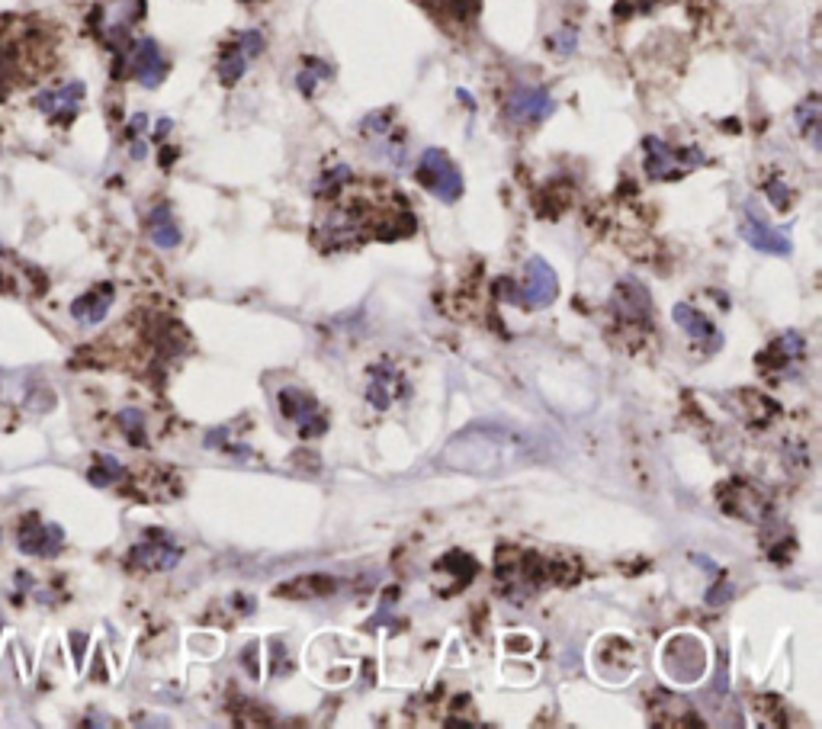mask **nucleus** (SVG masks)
<instances>
[{
  "label": "nucleus",
  "instance_id": "f257e3e1",
  "mask_svg": "<svg viewBox=\"0 0 822 729\" xmlns=\"http://www.w3.org/2000/svg\"><path fill=\"white\" fill-rule=\"evenodd\" d=\"M530 457V444L524 434L511 428H495V424H479L463 434H456L447 450L444 463L463 473H505L511 466H521Z\"/></svg>",
  "mask_w": 822,
  "mask_h": 729
},
{
  "label": "nucleus",
  "instance_id": "f03ea898",
  "mask_svg": "<svg viewBox=\"0 0 822 729\" xmlns=\"http://www.w3.org/2000/svg\"><path fill=\"white\" fill-rule=\"evenodd\" d=\"M704 151L700 148H678V145H668L656 135H646L643 139V167L649 180H681L684 174L697 171V167H704Z\"/></svg>",
  "mask_w": 822,
  "mask_h": 729
},
{
  "label": "nucleus",
  "instance_id": "7ed1b4c3",
  "mask_svg": "<svg viewBox=\"0 0 822 729\" xmlns=\"http://www.w3.org/2000/svg\"><path fill=\"white\" fill-rule=\"evenodd\" d=\"M415 177H418V184L434 193L437 200H444V203H456L463 196V174H460V167H456L450 161L447 151H440V148H428L421 155L418 167H415Z\"/></svg>",
  "mask_w": 822,
  "mask_h": 729
},
{
  "label": "nucleus",
  "instance_id": "20e7f679",
  "mask_svg": "<svg viewBox=\"0 0 822 729\" xmlns=\"http://www.w3.org/2000/svg\"><path fill=\"white\" fill-rule=\"evenodd\" d=\"M505 113L514 126H540L556 113V100L550 97L546 87H530L521 84L511 90V97L505 103Z\"/></svg>",
  "mask_w": 822,
  "mask_h": 729
},
{
  "label": "nucleus",
  "instance_id": "39448f33",
  "mask_svg": "<svg viewBox=\"0 0 822 729\" xmlns=\"http://www.w3.org/2000/svg\"><path fill=\"white\" fill-rule=\"evenodd\" d=\"M277 402H280V415L299 428V437L309 440V437H322L328 431V418L322 415V408H318V402L309 396V392L289 386L280 392Z\"/></svg>",
  "mask_w": 822,
  "mask_h": 729
},
{
  "label": "nucleus",
  "instance_id": "423d86ee",
  "mask_svg": "<svg viewBox=\"0 0 822 729\" xmlns=\"http://www.w3.org/2000/svg\"><path fill=\"white\" fill-rule=\"evenodd\" d=\"M524 273H527V277H524L521 290H517V302H521L524 309H546V306H553L556 296H559L556 270L546 264L543 257H530Z\"/></svg>",
  "mask_w": 822,
  "mask_h": 729
},
{
  "label": "nucleus",
  "instance_id": "0eeeda50",
  "mask_svg": "<svg viewBox=\"0 0 822 729\" xmlns=\"http://www.w3.org/2000/svg\"><path fill=\"white\" fill-rule=\"evenodd\" d=\"M739 232L742 238L749 241V245L761 254H774V257H787L790 251H794V245H790V238L787 232L781 229H774L771 222L761 219V212L755 209V203H745L742 209V225H739Z\"/></svg>",
  "mask_w": 822,
  "mask_h": 729
},
{
  "label": "nucleus",
  "instance_id": "6e6552de",
  "mask_svg": "<svg viewBox=\"0 0 822 729\" xmlns=\"http://www.w3.org/2000/svg\"><path fill=\"white\" fill-rule=\"evenodd\" d=\"M611 309H614V315H617V322H620V325L643 328V331L652 325V302H649V293H646L639 283H633V280H623V283L617 286Z\"/></svg>",
  "mask_w": 822,
  "mask_h": 729
},
{
  "label": "nucleus",
  "instance_id": "1a4fd4ad",
  "mask_svg": "<svg viewBox=\"0 0 822 729\" xmlns=\"http://www.w3.org/2000/svg\"><path fill=\"white\" fill-rule=\"evenodd\" d=\"M672 318H675V325L700 347V354H707V357H710V354H717L720 347H723V334H720V328L713 325L704 312H697L694 306H688V302H678V306L672 309Z\"/></svg>",
  "mask_w": 822,
  "mask_h": 729
},
{
  "label": "nucleus",
  "instance_id": "9d476101",
  "mask_svg": "<svg viewBox=\"0 0 822 729\" xmlns=\"http://www.w3.org/2000/svg\"><path fill=\"white\" fill-rule=\"evenodd\" d=\"M20 550L26 556H36V559H52L62 553V546H65V530L58 527V524H45L39 521L36 514L33 518H26V524L20 527Z\"/></svg>",
  "mask_w": 822,
  "mask_h": 729
},
{
  "label": "nucleus",
  "instance_id": "9b49d317",
  "mask_svg": "<svg viewBox=\"0 0 822 729\" xmlns=\"http://www.w3.org/2000/svg\"><path fill=\"white\" fill-rule=\"evenodd\" d=\"M129 559H132V566L164 572V569H174L180 563V546L167 537L164 530H148V537L135 546Z\"/></svg>",
  "mask_w": 822,
  "mask_h": 729
},
{
  "label": "nucleus",
  "instance_id": "f8f14e48",
  "mask_svg": "<svg viewBox=\"0 0 822 729\" xmlns=\"http://www.w3.org/2000/svg\"><path fill=\"white\" fill-rule=\"evenodd\" d=\"M129 71H132V78L139 81L142 87L155 90L164 81V74H167V62H164V55H161V45L155 39L135 42L132 52H129Z\"/></svg>",
  "mask_w": 822,
  "mask_h": 729
},
{
  "label": "nucleus",
  "instance_id": "ddd939ff",
  "mask_svg": "<svg viewBox=\"0 0 822 729\" xmlns=\"http://www.w3.org/2000/svg\"><path fill=\"white\" fill-rule=\"evenodd\" d=\"M717 498L726 501V511L739 514V518H745V521H761L768 514V501L761 498L752 485H745L739 479H733L723 492H717Z\"/></svg>",
  "mask_w": 822,
  "mask_h": 729
},
{
  "label": "nucleus",
  "instance_id": "4468645a",
  "mask_svg": "<svg viewBox=\"0 0 822 729\" xmlns=\"http://www.w3.org/2000/svg\"><path fill=\"white\" fill-rule=\"evenodd\" d=\"M395 396H405V376L395 373L389 363H379V367H373V373H370L367 399L373 408L386 412V408H392Z\"/></svg>",
  "mask_w": 822,
  "mask_h": 729
},
{
  "label": "nucleus",
  "instance_id": "2eb2a0df",
  "mask_svg": "<svg viewBox=\"0 0 822 729\" xmlns=\"http://www.w3.org/2000/svg\"><path fill=\"white\" fill-rule=\"evenodd\" d=\"M81 100H84V84L71 81L62 90H45V94H39L36 106L52 119H71L74 113H78Z\"/></svg>",
  "mask_w": 822,
  "mask_h": 729
},
{
  "label": "nucleus",
  "instance_id": "dca6fc26",
  "mask_svg": "<svg viewBox=\"0 0 822 729\" xmlns=\"http://www.w3.org/2000/svg\"><path fill=\"white\" fill-rule=\"evenodd\" d=\"M110 306H113V286H100V290L87 293V296H81L78 302H74L71 315L78 318V322H84V325H97V322H103V318H106Z\"/></svg>",
  "mask_w": 822,
  "mask_h": 729
},
{
  "label": "nucleus",
  "instance_id": "f3484780",
  "mask_svg": "<svg viewBox=\"0 0 822 729\" xmlns=\"http://www.w3.org/2000/svg\"><path fill=\"white\" fill-rule=\"evenodd\" d=\"M148 235L161 251H171L180 245V225L174 222V212L167 206H155V212L148 216Z\"/></svg>",
  "mask_w": 822,
  "mask_h": 729
},
{
  "label": "nucleus",
  "instance_id": "a211bd4d",
  "mask_svg": "<svg viewBox=\"0 0 822 729\" xmlns=\"http://www.w3.org/2000/svg\"><path fill=\"white\" fill-rule=\"evenodd\" d=\"M803 354H806V341L800 338L797 331H787V334H781V338L768 347L765 357H761V363H771V370H778V367H784V363H797Z\"/></svg>",
  "mask_w": 822,
  "mask_h": 729
},
{
  "label": "nucleus",
  "instance_id": "6ab92c4d",
  "mask_svg": "<svg viewBox=\"0 0 822 729\" xmlns=\"http://www.w3.org/2000/svg\"><path fill=\"white\" fill-rule=\"evenodd\" d=\"M248 52L241 49V42L235 39V42H228L225 49H222V58H219V81L225 84V87H232V84H238L241 81V74H245V68H248Z\"/></svg>",
  "mask_w": 822,
  "mask_h": 729
},
{
  "label": "nucleus",
  "instance_id": "aec40b11",
  "mask_svg": "<svg viewBox=\"0 0 822 729\" xmlns=\"http://www.w3.org/2000/svg\"><path fill=\"white\" fill-rule=\"evenodd\" d=\"M794 119H797L800 135H806V139H810V145L819 148V123H822V103H819V97L810 94L803 103H797Z\"/></svg>",
  "mask_w": 822,
  "mask_h": 729
},
{
  "label": "nucleus",
  "instance_id": "412c9836",
  "mask_svg": "<svg viewBox=\"0 0 822 729\" xmlns=\"http://www.w3.org/2000/svg\"><path fill=\"white\" fill-rule=\"evenodd\" d=\"M338 588V582L328 579V575H309V579H296L283 588H277L280 598H315V595H328V591Z\"/></svg>",
  "mask_w": 822,
  "mask_h": 729
},
{
  "label": "nucleus",
  "instance_id": "4be33fe9",
  "mask_svg": "<svg viewBox=\"0 0 822 729\" xmlns=\"http://www.w3.org/2000/svg\"><path fill=\"white\" fill-rule=\"evenodd\" d=\"M322 81H331V68L325 62H318V58H309L306 68L299 71V78H296V87H299V94L302 97H315V90Z\"/></svg>",
  "mask_w": 822,
  "mask_h": 729
},
{
  "label": "nucleus",
  "instance_id": "5701e85b",
  "mask_svg": "<svg viewBox=\"0 0 822 729\" xmlns=\"http://www.w3.org/2000/svg\"><path fill=\"white\" fill-rule=\"evenodd\" d=\"M119 476H123V466H119L113 457H106V453H100V457H97V466L87 473V479L94 482V485H110V482H116Z\"/></svg>",
  "mask_w": 822,
  "mask_h": 729
},
{
  "label": "nucleus",
  "instance_id": "b1692460",
  "mask_svg": "<svg viewBox=\"0 0 822 729\" xmlns=\"http://www.w3.org/2000/svg\"><path fill=\"white\" fill-rule=\"evenodd\" d=\"M119 424H123V431L126 437L132 440V444H142L145 440V418L139 408H126V412H119Z\"/></svg>",
  "mask_w": 822,
  "mask_h": 729
},
{
  "label": "nucleus",
  "instance_id": "393cba45",
  "mask_svg": "<svg viewBox=\"0 0 822 729\" xmlns=\"http://www.w3.org/2000/svg\"><path fill=\"white\" fill-rule=\"evenodd\" d=\"M768 200L774 203V209H790V200H794V193H790V187L784 184V180H768Z\"/></svg>",
  "mask_w": 822,
  "mask_h": 729
},
{
  "label": "nucleus",
  "instance_id": "a878e982",
  "mask_svg": "<svg viewBox=\"0 0 822 729\" xmlns=\"http://www.w3.org/2000/svg\"><path fill=\"white\" fill-rule=\"evenodd\" d=\"M437 4L444 7V10H450L456 20H466L469 13L479 7V0H437Z\"/></svg>",
  "mask_w": 822,
  "mask_h": 729
},
{
  "label": "nucleus",
  "instance_id": "bb28decb",
  "mask_svg": "<svg viewBox=\"0 0 822 729\" xmlns=\"http://www.w3.org/2000/svg\"><path fill=\"white\" fill-rule=\"evenodd\" d=\"M238 42H241V49L248 52V58H254V55H261L264 52V36L257 33V29H248V33H241V36H235Z\"/></svg>",
  "mask_w": 822,
  "mask_h": 729
},
{
  "label": "nucleus",
  "instance_id": "cd10ccee",
  "mask_svg": "<svg viewBox=\"0 0 822 729\" xmlns=\"http://www.w3.org/2000/svg\"><path fill=\"white\" fill-rule=\"evenodd\" d=\"M575 42H578V33H575V29H572V26H569V29L562 26V29H559V36L553 39V49H556L559 55H572V52H575Z\"/></svg>",
  "mask_w": 822,
  "mask_h": 729
},
{
  "label": "nucleus",
  "instance_id": "c85d7f7f",
  "mask_svg": "<svg viewBox=\"0 0 822 729\" xmlns=\"http://www.w3.org/2000/svg\"><path fill=\"white\" fill-rule=\"evenodd\" d=\"M254 649H257V643H251V646L245 649V656H248V659L254 656ZM245 665H248V672H251V675L257 678V665H254V662H245Z\"/></svg>",
  "mask_w": 822,
  "mask_h": 729
}]
</instances>
